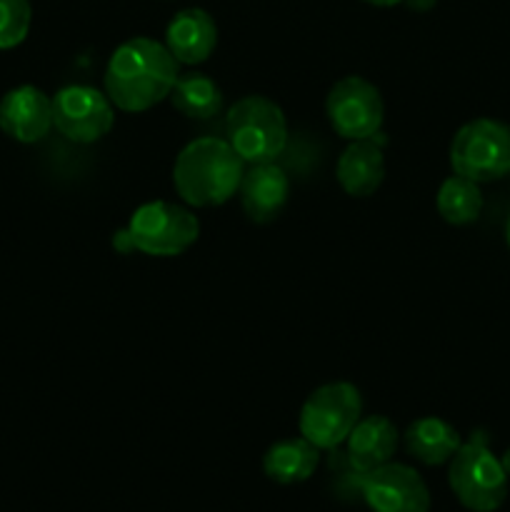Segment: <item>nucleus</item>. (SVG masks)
<instances>
[{"mask_svg": "<svg viewBox=\"0 0 510 512\" xmlns=\"http://www.w3.org/2000/svg\"><path fill=\"white\" fill-rule=\"evenodd\" d=\"M218 45V25L203 8H185L173 15L165 28V48L178 63L200 65Z\"/></svg>", "mask_w": 510, "mask_h": 512, "instance_id": "ddd939ff", "label": "nucleus"}, {"mask_svg": "<svg viewBox=\"0 0 510 512\" xmlns=\"http://www.w3.org/2000/svg\"><path fill=\"white\" fill-rule=\"evenodd\" d=\"M408 5V10H415V13H428L430 8H435L438 0H403Z\"/></svg>", "mask_w": 510, "mask_h": 512, "instance_id": "412c9836", "label": "nucleus"}, {"mask_svg": "<svg viewBox=\"0 0 510 512\" xmlns=\"http://www.w3.org/2000/svg\"><path fill=\"white\" fill-rule=\"evenodd\" d=\"M320 463V450L310 440L285 438L270 445L263 455V470L273 483L295 485L305 483Z\"/></svg>", "mask_w": 510, "mask_h": 512, "instance_id": "f3484780", "label": "nucleus"}, {"mask_svg": "<svg viewBox=\"0 0 510 512\" xmlns=\"http://www.w3.org/2000/svg\"><path fill=\"white\" fill-rule=\"evenodd\" d=\"M460 445H463L460 433L443 418H420L405 430V450H408V455L418 463L430 465V468L450 463V458L458 453Z\"/></svg>", "mask_w": 510, "mask_h": 512, "instance_id": "dca6fc26", "label": "nucleus"}, {"mask_svg": "<svg viewBox=\"0 0 510 512\" xmlns=\"http://www.w3.org/2000/svg\"><path fill=\"white\" fill-rule=\"evenodd\" d=\"M50 100H53V128L73 143H98L113 130L115 105L98 88L68 85Z\"/></svg>", "mask_w": 510, "mask_h": 512, "instance_id": "1a4fd4ad", "label": "nucleus"}, {"mask_svg": "<svg viewBox=\"0 0 510 512\" xmlns=\"http://www.w3.org/2000/svg\"><path fill=\"white\" fill-rule=\"evenodd\" d=\"M225 135L245 165L275 163L288 145V120L275 100L265 95H245L228 110Z\"/></svg>", "mask_w": 510, "mask_h": 512, "instance_id": "20e7f679", "label": "nucleus"}, {"mask_svg": "<svg viewBox=\"0 0 510 512\" xmlns=\"http://www.w3.org/2000/svg\"><path fill=\"white\" fill-rule=\"evenodd\" d=\"M448 483L470 512H495L508 498V473L488 448L485 433H473L448 463Z\"/></svg>", "mask_w": 510, "mask_h": 512, "instance_id": "39448f33", "label": "nucleus"}, {"mask_svg": "<svg viewBox=\"0 0 510 512\" xmlns=\"http://www.w3.org/2000/svg\"><path fill=\"white\" fill-rule=\"evenodd\" d=\"M345 460L355 473L365 475L390 463L398 450V428L385 415L360 418L345 440Z\"/></svg>", "mask_w": 510, "mask_h": 512, "instance_id": "4468645a", "label": "nucleus"}, {"mask_svg": "<svg viewBox=\"0 0 510 512\" xmlns=\"http://www.w3.org/2000/svg\"><path fill=\"white\" fill-rule=\"evenodd\" d=\"M505 240H508V248H510V215H508V225H505Z\"/></svg>", "mask_w": 510, "mask_h": 512, "instance_id": "b1692460", "label": "nucleus"}, {"mask_svg": "<svg viewBox=\"0 0 510 512\" xmlns=\"http://www.w3.org/2000/svg\"><path fill=\"white\" fill-rule=\"evenodd\" d=\"M240 203L253 223H273L283 213L290 195V180L285 170L275 163H260L245 168L240 180Z\"/></svg>", "mask_w": 510, "mask_h": 512, "instance_id": "f8f14e48", "label": "nucleus"}, {"mask_svg": "<svg viewBox=\"0 0 510 512\" xmlns=\"http://www.w3.org/2000/svg\"><path fill=\"white\" fill-rule=\"evenodd\" d=\"M178 60L153 38L125 40L105 68V95L123 113H145L170 98L178 83Z\"/></svg>", "mask_w": 510, "mask_h": 512, "instance_id": "f257e3e1", "label": "nucleus"}, {"mask_svg": "<svg viewBox=\"0 0 510 512\" xmlns=\"http://www.w3.org/2000/svg\"><path fill=\"white\" fill-rule=\"evenodd\" d=\"M363 413V398L353 383H328L308 395L300 408L298 428L318 450H335L348 440Z\"/></svg>", "mask_w": 510, "mask_h": 512, "instance_id": "0eeeda50", "label": "nucleus"}, {"mask_svg": "<svg viewBox=\"0 0 510 512\" xmlns=\"http://www.w3.org/2000/svg\"><path fill=\"white\" fill-rule=\"evenodd\" d=\"M53 128V100L35 85L8 90L0 100V130L18 143H38Z\"/></svg>", "mask_w": 510, "mask_h": 512, "instance_id": "9b49d317", "label": "nucleus"}, {"mask_svg": "<svg viewBox=\"0 0 510 512\" xmlns=\"http://www.w3.org/2000/svg\"><path fill=\"white\" fill-rule=\"evenodd\" d=\"M170 103L185 118L210 120L223 110V90L205 73H188L178 78Z\"/></svg>", "mask_w": 510, "mask_h": 512, "instance_id": "a211bd4d", "label": "nucleus"}, {"mask_svg": "<svg viewBox=\"0 0 510 512\" xmlns=\"http://www.w3.org/2000/svg\"><path fill=\"white\" fill-rule=\"evenodd\" d=\"M33 8L30 0H0V50L23 43L30 33Z\"/></svg>", "mask_w": 510, "mask_h": 512, "instance_id": "aec40b11", "label": "nucleus"}, {"mask_svg": "<svg viewBox=\"0 0 510 512\" xmlns=\"http://www.w3.org/2000/svg\"><path fill=\"white\" fill-rule=\"evenodd\" d=\"M200 223L188 208L153 200L130 215L128 228L115 235L120 250H138L150 258H175L183 255L198 240Z\"/></svg>", "mask_w": 510, "mask_h": 512, "instance_id": "7ed1b4c3", "label": "nucleus"}, {"mask_svg": "<svg viewBox=\"0 0 510 512\" xmlns=\"http://www.w3.org/2000/svg\"><path fill=\"white\" fill-rule=\"evenodd\" d=\"M358 490L373 512H430L428 485L410 465L390 460L360 475Z\"/></svg>", "mask_w": 510, "mask_h": 512, "instance_id": "9d476101", "label": "nucleus"}, {"mask_svg": "<svg viewBox=\"0 0 510 512\" xmlns=\"http://www.w3.org/2000/svg\"><path fill=\"white\" fill-rule=\"evenodd\" d=\"M325 113L335 133L345 140L375 138L383 125L385 105L380 90L360 75H348L330 88Z\"/></svg>", "mask_w": 510, "mask_h": 512, "instance_id": "6e6552de", "label": "nucleus"}, {"mask_svg": "<svg viewBox=\"0 0 510 512\" xmlns=\"http://www.w3.org/2000/svg\"><path fill=\"white\" fill-rule=\"evenodd\" d=\"M363 3L375 5V8H393V5L403 3V0H363Z\"/></svg>", "mask_w": 510, "mask_h": 512, "instance_id": "4be33fe9", "label": "nucleus"}, {"mask_svg": "<svg viewBox=\"0 0 510 512\" xmlns=\"http://www.w3.org/2000/svg\"><path fill=\"white\" fill-rule=\"evenodd\" d=\"M450 168L473 183H493L510 173V125L475 118L450 143Z\"/></svg>", "mask_w": 510, "mask_h": 512, "instance_id": "423d86ee", "label": "nucleus"}, {"mask_svg": "<svg viewBox=\"0 0 510 512\" xmlns=\"http://www.w3.org/2000/svg\"><path fill=\"white\" fill-rule=\"evenodd\" d=\"M340 188L353 198H370L383 185L385 158L375 138L353 140L335 165Z\"/></svg>", "mask_w": 510, "mask_h": 512, "instance_id": "2eb2a0df", "label": "nucleus"}, {"mask_svg": "<svg viewBox=\"0 0 510 512\" xmlns=\"http://www.w3.org/2000/svg\"><path fill=\"white\" fill-rule=\"evenodd\" d=\"M245 163L228 140L198 138L185 145L173 165V185L193 208H218L240 188Z\"/></svg>", "mask_w": 510, "mask_h": 512, "instance_id": "f03ea898", "label": "nucleus"}, {"mask_svg": "<svg viewBox=\"0 0 510 512\" xmlns=\"http://www.w3.org/2000/svg\"><path fill=\"white\" fill-rule=\"evenodd\" d=\"M500 463H503L505 473H508V478H510V448L505 450V455H503V458H500Z\"/></svg>", "mask_w": 510, "mask_h": 512, "instance_id": "5701e85b", "label": "nucleus"}, {"mask_svg": "<svg viewBox=\"0 0 510 512\" xmlns=\"http://www.w3.org/2000/svg\"><path fill=\"white\" fill-rule=\"evenodd\" d=\"M435 205L445 223L470 225L480 218L483 193H480L478 183L463 178V175H453V178L443 180L438 195H435Z\"/></svg>", "mask_w": 510, "mask_h": 512, "instance_id": "6ab92c4d", "label": "nucleus"}]
</instances>
